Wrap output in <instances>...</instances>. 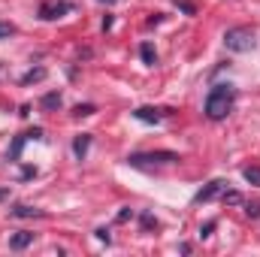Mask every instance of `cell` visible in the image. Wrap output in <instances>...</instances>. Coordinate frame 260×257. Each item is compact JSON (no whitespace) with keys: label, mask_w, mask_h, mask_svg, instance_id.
Listing matches in <instances>:
<instances>
[{"label":"cell","mask_w":260,"mask_h":257,"mask_svg":"<svg viewBox=\"0 0 260 257\" xmlns=\"http://www.w3.org/2000/svg\"><path fill=\"white\" fill-rule=\"evenodd\" d=\"M233 100H236V91L233 85H215L206 97V115L212 118V121H221V118H227V112L233 109Z\"/></svg>","instance_id":"1"},{"label":"cell","mask_w":260,"mask_h":257,"mask_svg":"<svg viewBox=\"0 0 260 257\" xmlns=\"http://www.w3.org/2000/svg\"><path fill=\"white\" fill-rule=\"evenodd\" d=\"M224 43H227L230 51H251L257 46L251 27H230L227 33H224Z\"/></svg>","instance_id":"2"},{"label":"cell","mask_w":260,"mask_h":257,"mask_svg":"<svg viewBox=\"0 0 260 257\" xmlns=\"http://www.w3.org/2000/svg\"><path fill=\"white\" fill-rule=\"evenodd\" d=\"M176 161H179L176 151H142L127 158L130 166H158V164H176Z\"/></svg>","instance_id":"3"},{"label":"cell","mask_w":260,"mask_h":257,"mask_svg":"<svg viewBox=\"0 0 260 257\" xmlns=\"http://www.w3.org/2000/svg\"><path fill=\"white\" fill-rule=\"evenodd\" d=\"M73 12V3L70 0H46V3H40V19L43 22H55L61 19V15Z\"/></svg>","instance_id":"4"},{"label":"cell","mask_w":260,"mask_h":257,"mask_svg":"<svg viewBox=\"0 0 260 257\" xmlns=\"http://www.w3.org/2000/svg\"><path fill=\"white\" fill-rule=\"evenodd\" d=\"M224 191H227V182L224 179H215V182H209L203 187V191H197V203H209V200H215V197H224Z\"/></svg>","instance_id":"5"},{"label":"cell","mask_w":260,"mask_h":257,"mask_svg":"<svg viewBox=\"0 0 260 257\" xmlns=\"http://www.w3.org/2000/svg\"><path fill=\"white\" fill-rule=\"evenodd\" d=\"M164 115H166L164 109H154V106H140V109L133 112V118H136V121H145V124H158Z\"/></svg>","instance_id":"6"},{"label":"cell","mask_w":260,"mask_h":257,"mask_svg":"<svg viewBox=\"0 0 260 257\" xmlns=\"http://www.w3.org/2000/svg\"><path fill=\"white\" fill-rule=\"evenodd\" d=\"M33 242V233H27V230H19L15 236H9V248L12 251H22V248H27Z\"/></svg>","instance_id":"7"},{"label":"cell","mask_w":260,"mask_h":257,"mask_svg":"<svg viewBox=\"0 0 260 257\" xmlns=\"http://www.w3.org/2000/svg\"><path fill=\"white\" fill-rule=\"evenodd\" d=\"M12 215L15 218H46V212L43 209H33V206H15Z\"/></svg>","instance_id":"8"},{"label":"cell","mask_w":260,"mask_h":257,"mask_svg":"<svg viewBox=\"0 0 260 257\" xmlns=\"http://www.w3.org/2000/svg\"><path fill=\"white\" fill-rule=\"evenodd\" d=\"M140 55H142V64H148V67L158 64V51H154L151 43H142V46H140Z\"/></svg>","instance_id":"9"},{"label":"cell","mask_w":260,"mask_h":257,"mask_svg":"<svg viewBox=\"0 0 260 257\" xmlns=\"http://www.w3.org/2000/svg\"><path fill=\"white\" fill-rule=\"evenodd\" d=\"M88 145H91V133H82V136H76V142H73L76 158H85V151H88Z\"/></svg>","instance_id":"10"},{"label":"cell","mask_w":260,"mask_h":257,"mask_svg":"<svg viewBox=\"0 0 260 257\" xmlns=\"http://www.w3.org/2000/svg\"><path fill=\"white\" fill-rule=\"evenodd\" d=\"M40 79H46V67H33V70H27V73L22 76V85H30V82H40Z\"/></svg>","instance_id":"11"},{"label":"cell","mask_w":260,"mask_h":257,"mask_svg":"<svg viewBox=\"0 0 260 257\" xmlns=\"http://www.w3.org/2000/svg\"><path fill=\"white\" fill-rule=\"evenodd\" d=\"M24 142H27V133H22V136H15V142H12V148H9V161H19V154H22Z\"/></svg>","instance_id":"12"},{"label":"cell","mask_w":260,"mask_h":257,"mask_svg":"<svg viewBox=\"0 0 260 257\" xmlns=\"http://www.w3.org/2000/svg\"><path fill=\"white\" fill-rule=\"evenodd\" d=\"M43 109H61V94H46L43 97Z\"/></svg>","instance_id":"13"},{"label":"cell","mask_w":260,"mask_h":257,"mask_svg":"<svg viewBox=\"0 0 260 257\" xmlns=\"http://www.w3.org/2000/svg\"><path fill=\"white\" fill-rule=\"evenodd\" d=\"M242 176H245V182H251V185H260V166H248Z\"/></svg>","instance_id":"14"},{"label":"cell","mask_w":260,"mask_h":257,"mask_svg":"<svg viewBox=\"0 0 260 257\" xmlns=\"http://www.w3.org/2000/svg\"><path fill=\"white\" fill-rule=\"evenodd\" d=\"M73 115H76V118H85V115H94V106H91V103H85V106H76V109H73Z\"/></svg>","instance_id":"15"},{"label":"cell","mask_w":260,"mask_h":257,"mask_svg":"<svg viewBox=\"0 0 260 257\" xmlns=\"http://www.w3.org/2000/svg\"><path fill=\"white\" fill-rule=\"evenodd\" d=\"M245 215L248 218H260V203H248L245 206Z\"/></svg>","instance_id":"16"},{"label":"cell","mask_w":260,"mask_h":257,"mask_svg":"<svg viewBox=\"0 0 260 257\" xmlns=\"http://www.w3.org/2000/svg\"><path fill=\"white\" fill-rule=\"evenodd\" d=\"M15 33V24H9V22H0V37H12Z\"/></svg>","instance_id":"17"},{"label":"cell","mask_w":260,"mask_h":257,"mask_svg":"<svg viewBox=\"0 0 260 257\" xmlns=\"http://www.w3.org/2000/svg\"><path fill=\"white\" fill-rule=\"evenodd\" d=\"M179 9H182V12H188V15H194V12H197V6L190 3V0H179Z\"/></svg>","instance_id":"18"},{"label":"cell","mask_w":260,"mask_h":257,"mask_svg":"<svg viewBox=\"0 0 260 257\" xmlns=\"http://www.w3.org/2000/svg\"><path fill=\"white\" fill-rule=\"evenodd\" d=\"M224 200H227V203H242V197L236 191H224Z\"/></svg>","instance_id":"19"},{"label":"cell","mask_w":260,"mask_h":257,"mask_svg":"<svg viewBox=\"0 0 260 257\" xmlns=\"http://www.w3.org/2000/svg\"><path fill=\"white\" fill-rule=\"evenodd\" d=\"M142 227H145V230H148V227H158V221H154V218L145 212V215H142Z\"/></svg>","instance_id":"20"},{"label":"cell","mask_w":260,"mask_h":257,"mask_svg":"<svg viewBox=\"0 0 260 257\" xmlns=\"http://www.w3.org/2000/svg\"><path fill=\"white\" fill-rule=\"evenodd\" d=\"M212 230H215V221H209V224H206V227H203V230H200V236H203V239H206V236H209V233H212Z\"/></svg>","instance_id":"21"},{"label":"cell","mask_w":260,"mask_h":257,"mask_svg":"<svg viewBox=\"0 0 260 257\" xmlns=\"http://www.w3.org/2000/svg\"><path fill=\"white\" fill-rule=\"evenodd\" d=\"M22 176L30 179V176H37V169H33V166H24V169H22Z\"/></svg>","instance_id":"22"},{"label":"cell","mask_w":260,"mask_h":257,"mask_svg":"<svg viewBox=\"0 0 260 257\" xmlns=\"http://www.w3.org/2000/svg\"><path fill=\"white\" fill-rule=\"evenodd\" d=\"M97 239H103V242H109V230H103V227H100V230H97Z\"/></svg>","instance_id":"23"},{"label":"cell","mask_w":260,"mask_h":257,"mask_svg":"<svg viewBox=\"0 0 260 257\" xmlns=\"http://www.w3.org/2000/svg\"><path fill=\"white\" fill-rule=\"evenodd\" d=\"M100 3H118V0H100Z\"/></svg>","instance_id":"24"},{"label":"cell","mask_w":260,"mask_h":257,"mask_svg":"<svg viewBox=\"0 0 260 257\" xmlns=\"http://www.w3.org/2000/svg\"><path fill=\"white\" fill-rule=\"evenodd\" d=\"M3 197H6V191H0V200H3Z\"/></svg>","instance_id":"25"}]
</instances>
